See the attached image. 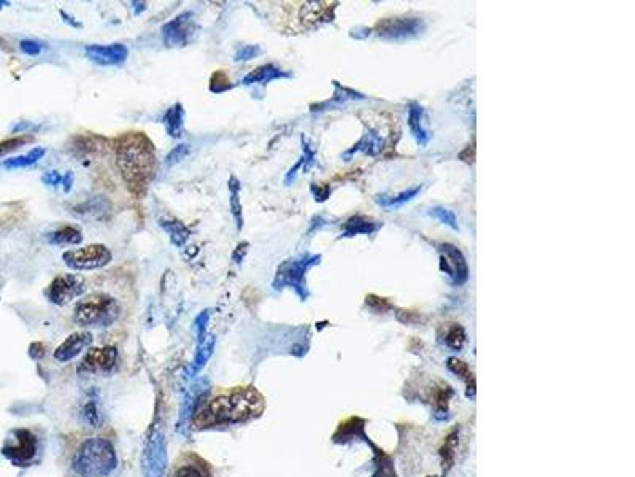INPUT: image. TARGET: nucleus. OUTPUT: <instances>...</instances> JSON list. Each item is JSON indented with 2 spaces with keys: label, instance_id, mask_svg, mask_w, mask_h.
<instances>
[{
  "label": "nucleus",
  "instance_id": "18",
  "mask_svg": "<svg viewBox=\"0 0 635 477\" xmlns=\"http://www.w3.org/2000/svg\"><path fill=\"white\" fill-rule=\"evenodd\" d=\"M383 147H384L383 137L379 136L377 131L368 129L359 142H356L350 150H346V152L343 153V158H345V161H350L353 156H355V154H359V153L367 154V156H377V154L383 152Z\"/></svg>",
  "mask_w": 635,
  "mask_h": 477
},
{
  "label": "nucleus",
  "instance_id": "35",
  "mask_svg": "<svg viewBox=\"0 0 635 477\" xmlns=\"http://www.w3.org/2000/svg\"><path fill=\"white\" fill-rule=\"evenodd\" d=\"M210 315L211 314L208 309L202 310V312L196 317L194 323H192V333H194L196 336L197 344H200V342L207 338V326H208V321H210Z\"/></svg>",
  "mask_w": 635,
  "mask_h": 477
},
{
  "label": "nucleus",
  "instance_id": "38",
  "mask_svg": "<svg viewBox=\"0 0 635 477\" xmlns=\"http://www.w3.org/2000/svg\"><path fill=\"white\" fill-rule=\"evenodd\" d=\"M19 48L24 54H28V56H39L41 53V50H43V46H41L39 41L23 40L19 43Z\"/></svg>",
  "mask_w": 635,
  "mask_h": 477
},
{
  "label": "nucleus",
  "instance_id": "25",
  "mask_svg": "<svg viewBox=\"0 0 635 477\" xmlns=\"http://www.w3.org/2000/svg\"><path fill=\"white\" fill-rule=\"evenodd\" d=\"M159 226L163 227L165 232H167L169 237H170V242L174 243L175 247H178V248L183 247L185 243L187 242V238H189V236H191L189 230H187L183 223L178 221V220H160Z\"/></svg>",
  "mask_w": 635,
  "mask_h": 477
},
{
  "label": "nucleus",
  "instance_id": "2",
  "mask_svg": "<svg viewBox=\"0 0 635 477\" xmlns=\"http://www.w3.org/2000/svg\"><path fill=\"white\" fill-rule=\"evenodd\" d=\"M154 148L142 132L121 137L116 147V165L129 185H142L154 170Z\"/></svg>",
  "mask_w": 635,
  "mask_h": 477
},
{
  "label": "nucleus",
  "instance_id": "15",
  "mask_svg": "<svg viewBox=\"0 0 635 477\" xmlns=\"http://www.w3.org/2000/svg\"><path fill=\"white\" fill-rule=\"evenodd\" d=\"M87 59L97 65H121L127 59L129 51L121 43L87 45L85 48Z\"/></svg>",
  "mask_w": 635,
  "mask_h": 477
},
{
  "label": "nucleus",
  "instance_id": "9",
  "mask_svg": "<svg viewBox=\"0 0 635 477\" xmlns=\"http://www.w3.org/2000/svg\"><path fill=\"white\" fill-rule=\"evenodd\" d=\"M3 447V455L18 466H29L37 457L40 445L39 439L29 429H14Z\"/></svg>",
  "mask_w": 635,
  "mask_h": 477
},
{
  "label": "nucleus",
  "instance_id": "23",
  "mask_svg": "<svg viewBox=\"0 0 635 477\" xmlns=\"http://www.w3.org/2000/svg\"><path fill=\"white\" fill-rule=\"evenodd\" d=\"M419 193H421V186H413V188L400 191V193L393 194V196H388V194L377 196V198H375V202H377L379 207H383V209H399V207L407 204V202H410L411 199H415Z\"/></svg>",
  "mask_w": 635,
  "mask_h": 477
},
{
  "label": "nucleus",
  "instance_id": "37",
  "mask_svg": "<svg viewBox=\"0 0 635 477\" xmlns=\"http://www.w3.org/2000/svg\"><path fill=\"white\" fill-rule=\"evenodd\" d=\"M262 53V48L258 45H244L233 56V61H249L258 58Z\"/></svg>",
  "mask_w": 635,
  "mask_h": 477
},
{
  "label": "nucleus",
  "instance_id": "11",
  "mask_svg": "<svg viewBox=\"0 0 635 477\" xmlns=\"http://www.w3.org/2000/svg\"><path fill=\"white\" fill-rule=\"evenodd\" d=\"M424 29L426 24L421 18H391L377 26V34L389 41H404L418 37Z\"/></svg>",
  "mask_w": 635,
  "mask_h": 477
},
{
  "label": "nucleus",
  "instance_id": "5",
  "mask_svg": "<svg viewBox=\"0 0 635 477\" xmlns=\"http://www.w3.org/2000/svg\"><path fill=\"white\" fill-rule=\"evenodd\" d=\"M321 261V255H311V253H304L298 258H291L286 259L280 264L277 276H275L273 280V288L275 290H283V288H293L295 294L302 299L305 301L309 298V290H306V283H305V276L309 272V269H311L316 264H320Z\"/></svg>",
  "mask_w": 635,
  "mask_h": 477
},
{
  "label": "nucleus",
  "instance_id": "33",
  "mask_svg": "<svg viewBox=\"0 0 635 477\" xmlns=\"http://www.w3.org/2000/svg\"><path fill=\"white\" fill-rule=\"evenodd\" d=\"M428 215L432 216V219H435L437 221H440L441 225L448 226L455 231H457V227H459L457 226V219H456L455 212L446 209V207H441V205L432 207V209L428 212Z\"/></svg>",
  "mask_w": 635,
  "mask_h": 477
},
{
  "label": "nucleus",
  "instance_id": "31",
  "mask_svg": "<svg viewBox=\"0 0 635 477\" xmlns=\"http://www.w3.org/2000/svg\"><path fill=\"white\" fill-rule=\"evenodd\" d=\"M457 445V429H452V432L446 436L444 447L440 449V455H441V463H444V471L448 473V469L452 466V461H455V450Z\"/></svg>",
  "mask_w": 635,
  "mask_h": 477
},
{
  "label": "nucleus",
  "instance_id": "40",
  "mask_svg": "<svg viewBox=\"0 0 635 477\" xmlns=\"http://www.w3.org/2000/svg\"><path fill=\"white\" fill-rule=\"evenodd\" d=\"M304 165H305V159H304V156H302V158L298 161V163H295V164L293 165V168L289 169V172L286 174V177H284V185H291V183H293V181L295 180V175H298V170H299L300 168H304Z\"/></svg>",
  "mask_w": 635,
  "mask_h": 477
},
{
  "label": "nucleus",
  "instance_id": "29",
  "mask_svg": "<svg viewBox=\"0 0 635 477\" xmlns=\"http://www.w3.org/2000/svg\"><path fill=\"white\" fill-rule=\"evenodd\" d=\"M229 191H231V212L233 215V220H236L237 230L240 231L243 226V212L240 204V196H238L240 183H238V180L236 177H232L231 181H229Z\"/></svg>",
  "mask_w": 635,
  "mask_h": 477
},
{
  "label": "nucleus",
  "instance_id": "8",
  "mask_svg": "<svg viewBox=\"0 0 635 477\" xmlns=\"http://www.w3.org/2000/svg\"><path fill=\"white\" fill-rule=\"evenodd\" d=\"M208 393H210V382L207 377H200L192 383L189 388H186L183 398L180 403L178 411V423H176V429L178 433L186 434L189 429V425L192 423L196 412L199 411L202 404L208 399Z\"/></svg>",
  "mask_w": 635,
  "mask_h": 477
},
{
  "label": "nucleus",
  "instance_id": "12",
  "mask_svg": "<svg viewBox=\"0 0 635 477\" xmlns=\"http://www.w3.org/2000/svg\"><path fill=\"white\" fill-rule=\"evenodd\" d=\"M118 363V350L114 347H98V349H90L81 358L76 371L81 376H94V374H108L114 369Z\"/></svg>",
  "mask_w": 635,
  "mask_h": 477
},
{
  "label": "nucleus",
  "instance_id": "7",
  "mask_svg": "<svg viewBox=\"0 0 635 477\" xmlns=\"http://www.w3.org/2000/svg\"><path fill=\"white\" fill-rule=\"evenodd\" d=\"M112 252L102 243H92L85 248L64 252L62 261L72 271H92L105 267L112 261Z\"/></svg>",
  "mask_w": 635,
  "mask_h": 477
},
{
  "label": "nucleus",
  "instance_id": "47",
  "mask_svg": "<svg viewBox=\"0 0 635 477\" xmlns=\"http://www.w3.org/2000/svg\"><path fill=\"white\" fill-rule=\"evenodd\" d=\"M7 5H10V3H8V2H0V8H2V7H7Z\"/></svg>",
  "mask_w": 635,
  "mask_h": 477
},
{
  "label": "nucleus",
  "instance_id": "6",
  "mask_svg": "<svg viewBox=\"0 0 635 477\" xmlns=\"http://www.w3.org/2000/svg\"><path fill=\"white\" fill-rule=\"evenodd\" d=\"M167 439L163 425L154 423L151 427L147 440L143 444L142 458V474L143 477H164L167 469Z\"/></svg>",
  "mask_w": 635,
  "mask_h": 477
},
{
  "label": "nucleus",
  "instance_id": "28",
  "mask_svg": "<svg viewBox=\"0 0 635 477\" xmlns=\"http://www.w3.org/2000/svg\"><path fill=\"white\" fill-rule=\"evenodd\" d=\"M48 241L53 245H78V243L83 242V234L80 230H76L74 226H64L61 230L51 232Z\"/></svg>",
  "mask_w": 635,
  "mask_h": 477
},
{
  "label": "nucleus",
  "instance_id": "3",
  "mask_svg": "<svg viewBox=\"0 0 635 477\" xmlns=\"http://www.w3.org/2000/svg\"><path fill=\"white\" fill-rule=\"evenodd\" d=\"M78 477H108L118 468V454L105 438H87L80 444L72 460Z\"/></svg>",
  "mask_w": 635,
  "mask_h": 477
},
{
  "label": "nucleus",
  "instance_id": "44",
  "mask_svg": "<svg viewBox=\"0 0 635 477\" xmlns=\"http://www.w3.org/2000/svg\"><path fill=\"white\" fill-rule=\"evenodd\" d=\"M74 180H75V175L74 172H67L64 177H62V190H64V193H70L72 191V186H74Z\"/></svg>",
  "mask_w": 635,
  "mask_h": 477
},
{
  "label": "nucleus",
  "instance_id": "24",
  "mask_svg": "<svg viewBox=\"0 0 635 477\" xmlns=\"http://www.w3.org/2000/svg\"><path fill=\"white\" fill-rule=\"evenodd\" d=\"M213 349H215V338H213V336H207L200 344H197V352L194 355V360H192L191 363V369H189L191 377L197 376L202 369H204V366L207 365V361L210 360V356L213 354Z\"/></svg>",
  "mask_w": 635,
  "mask_h": 477
},
{
  "label": "nucleus",
  "instance_id": "43",
  "mask_svg": "<svg viewBox=\"0 0 635 477\" xmlns=\"http://www.w3.org/2000/svg\"><path fill=\"white\" fill-rule=\"evenodd\" d=\"M247 252H248V243L247 242H243L240 243V245L237 247V250L233 252V255H232V259H233V263H237V264H240L243 261V258L244 255H247Z\"/></svg>",
  "mask_w": 635,
  "mask_h": 477
},
{
  "label": "nucleus",
  "instance_id": "1",
  "mask_svg": "<svg viewBox=\"0 0 635 477\" xmlns=\"http://www.w3.org/2000/svg\"><path fill=\"white\" fill-rule=\"evenodd\" d=\"M264 396L253 387H237L208 398L192 418L199 429L233 427L262 416Z\"/></svg>",
  "mask_w": 635,
  "mask_h": 477
},
{
  "label": "nucleus",
  "instance_id": "14",
  "mask_svg": "<svg viewBox=\"0 0 635 477\" xmlns=\"http://www.w3.org/2000/svg\"><path fill=\"white\" fill-rule=\"evenodd\" d=\"M163 40L169 48H178V46H186L189 43L191 39L196 34V24H194V14L191 12L181 13L180 17L169 21L167 24L163 26Z\"/></svg>",
  "mask_w": 635,
  "mask_h": 477
},
{
  "label": "nucleus",
  "instance_id": "4",
  "mask_svg": "<svg viewBox=\"0 0 635 477\" xmlns=\"http://www.w3.org/2000/svg\"><path fill=\"white\" fill-rule=\"evenodd\" d=\"M121 315V305L110 294L96 293L83 298L75 307V321L85 328H107Z\"/></svg>",
  "mask_w": 635,
  "mask_h": 477
},
{
  "label": "nucleus",
  "instance_id": "42",
  "mask_svg": "<svg viewBox=\"0 0 635 477\" xmlns=\"http://www.w3.org/2000/svg\"><path fill=\"white\" fill-rule=\"evenodd\" d=\"M311 193L315 194V199L318 202H322L329 198V188H327V186H324V188H320V186L311 185Z\"/></svg>",
  "mask_w": 635,
  "mask_h": 477
},
{
  "label": "nucleus",
  "instance_id": "26",
  "mask_svg": "<svg viewBox=\"0 0 635 477\" xmlns=\"http://www.w3.org/2000/svg\"><path fill=\"white\" fill-rule=\"evenodd\" d=\"M80 416H81V422L87 425L90 428H101V425L103 423V414H102L101 404H98L96 398H90L85 404H83Z\"/></svg>",
  "mask_w": 635,
  "mask_h": 477
},
{
  "label": "nucleus",
  "instance_id": "20",
  "mask_svg": "<svg viewBox=\"0 0 635 477\" xmlns=\"http://www.w3.org/2000/svg\"><path fill=\"white\" fill-rule=\"evenodd\" d=\"M379 227H382V225L372 219H368V216L356 215L351 216V219L343 225L342 237H355L359 234L371 236L373 232H377Z\"/></svg>",
  "mask_w": 635,
  "mask_h": 477
},
{
  "label": "nucleus",
  "instance_id": "48",
  "mask_svg": "<svg viewBox=\"0 0 635 477\" xmlns=\"http://www.w3.org/2000/svg\"><path fill=\"white\" fill-rule=\"evenodd\" d=\"M429 477H432V476H429Z\"/></svg>",
  "mask_w": 635,
  "mask_h": 477
},
{
  "label": "nucleus",
  "instance_id": "41",
  "mask_svg": "<svg viewBox=\"0 0 635 477\" xmlns=\"http://www.w3.org/2000/svg\"><path fill=\"white\" fill-rule=\"evenodd\" d=\"M24 142H28V140H25V139H13V140H8V142L0 143V156H2L3 153L10 152V150L17 148L18 145H23Z\"/></svg>",
  "mask_w": 635,
  "mask_h": 477
},
{
  "label": "nucleus",
  "instance_id": "36",
  "mask_svg": "<svg viewBox=\"0 0 635 477\" xmlns=\"http://www.w3.org/2000/svg\"><path fill=\"white\" fill-rule=\"evenodd\" d=\"M189 152H191L189 145L181 143V145H178V147H175L174 150H171L167 156H165L164 163H165V165H167V168H174V165L180 164L181 161H185L187 156H189Z\"/></svg>",
  "mask_w": 635,
  "mask_h": 477
},
{
  "label": "nucleus",
  "instance_id": "34",
  "mask_svg": "<svg viewBox=\"0 0 635 477\" xmlns=\"http://www.w3.org/2000/svg\"><path fill=\"white\" fill-rule=\"evenodd\" d=\"M446 345H450L451 349H455V350H459L462 349V345L466 344V331L464 328H462L461 325H456V323H452L451 325V328L448 329V333H446Z\"/></svg>",
  "mask_w": 635,
  "mask_h": 477
},
{
  "label": "nucleus",
  "instance_id": "39",
  "mask_svg": "<svg viewBox=\"0 0 635 477\" xmlns=\"http://www.w3.org/2000/svg\"><path fill=\"white\" fill-rule=\"evenodd\" d=\"M41 181L48 186H59L62 183V175L57 172V170H46V172L41 175Z\"/></svg>",
  "mask_w": 635,
  "mask_h": 477
},
{
  "label": "nucleus",
  "instance_id": "13",
  "mask_svg": "<svg viewBox=\"0 0 635 477\" xmlns=\"http://www.w3.org/2000/svg\"><path fill=\"white\" fill-rule=\"evenodd\" d=\"M440 269L444 271L452 285L462 287L468 280V266L459 248L451 243L440 245Z\"/></svg>",
  "mask_w": 635,
  "mask_h": 477
},
{
  "label": "nucleus",
  "instance_id": "46",
  "mask_svg": "<svg viewBox=\"0 0 635 477\" xmlns=\"http://www.w3.org/2000/svg\"><path fill=\"white\" fill-rule=\"evenodd\" d=\"M61 14H62V17H64V18H65L64 21H65V23H67V24H72V26H75V28H81V24H80V23H76V21H74V18H70V17H67V14H65L64 12H61Z\"/></svg>",
  "mask_w": 635,
  "mask_h": 477
},
{
  "label": "nucleus",
  "instance_id": "27",
  "mask_svg": "<svg viewBox=\"0 0 635 477\" xmlns=\"http://www.w3.org/2000/svg\"><path fill=\"white\" fill-rule=\"evenodd\" d=\"M46 154V150L43 147H35L30 150V152H28L25 154H21V156H17V158H10V159H5L3 161V168L5 169H23V168H29V165H32L35 163H39V161L43 158Z\"/></svg>",
  "mask_w": 635,
  "mask_h": 477
},
{
  "label": "nucleus",
  "instance_id": "19",
  "mask_svg": "<svg viewBox=\"0 0 635 477\" xmlns=\"http://www.w3.org/2000/svg\"><path fill=\"white\" fill-rule=\"evenodd\" d=\"M423 116H424V110L419 103H410L408 107V128L411 136L415 137L416 143L419 145L421 148H426L430 142V134L428 132V129L424 128L423 124Z\"/></svg>",
  "mask_w": 635,
  "mask_h": 477
},
{
  "label": "nucleus",
  "instance_id": "17",
  "mask_svg": "<svg viewBox=\"0 0 635 477\" xmlns=\"http://www.w3.org/2000/svg\"><path fill=\"white\" fill-rule=\"evenodd\" d=\"M170 477H211V471L207 461L194 454H187L176 461Z\"/></svg>",
  "mask_w": 635,
  "mask_h": 477
},
{
  "label": "nucleus",
  "instance_id": "45",
  "mask_svg": "<svg viewBox=\"0 0 635 477\" xmlns=\"http://www.w3.org/2000/svg\"><path fill=\"white\" fill-rule=\"evenodd\" d=\"M134 10H135V14H138V13H142L143 10H147V3H143V2H134Z\"/></svg>",
  "mask_w": 635,
  "mask_h": 477
},
{
  "label": "nucleus",
  "instance_id": "30",
  "mask_svg": "<svg viewBox=\"0 0 635 477\" xmlns=\"http://www.w3.org/2000/svg\"><path fill=\"white\" fill-rule=\"evenodd\" d=\"M110 209H112V205L108 204L105 199L94 198L90 202H86V204H81L80 207H76L75 212L76 214H80L81 216H94V219H97V216H101L102 214H107Z\"/></svg>",
  "mask_w": 635,
  "mask_h": 477
},
{
  "label": "nucleus",
  "instance_id": "21",
  "mask_svg": "<svg viewBox=\"0 0 635 477\" xmlns=\"http://www.w3.org/2000/svg\"><path fill=\"white\" fill-rule=\"evenodd\" d=\"M289 74H286L278 67H275L273 64H265L261 67H256V69L249 72V74L243 79V85L249 86L254 85V83H269L272 80H278V79H288Z\"/></svg>",
  "mask_w": 635,
  "mask_h": 477
},
{
  "label": "nucleus",
  "instance_id": "22",
  "mask_svg": "<svg viewBox=\"0 0 635 477\" xmlns=\"http://www.w3.org/2000/svg\"><path fill=\"white\" fill-rule=\"evenodd\" d=\"M183 119H185V110L181 107V103H175L174 107H170L167 113L163 118V124L165 128V132L170 137L180 139L183 136Z\"/></svg>",
  "mask_w": 635,
  "mask_h": 477
},
{
  "label": "nucleus",
  "instance_id": "10",
  "mask_svg": "<svg viewBox=\"0 0 635 477\" xmlns=\"http://www.w3.org/2000/svg\"><path fill=\"white\" fill-rule=\"evenodd\" d=\"M86 292L85 278L76 274H62L57 276L45 290V296L56 305H67L80 298Z\"/></svg>",
  "mask_w": 635,
  "mask_h": 477
},
{
  "label": "nucleus",
  "instance_id": "16",
  "mask_svg": "<svg viewBox=\"0 0 635 477\" xmlns=\"http://www.w3.org/2000/svg\"><path fill=\"white\" fill-rule=\"evenodd\" d=\"M92 344V334L90 331H76L72 333L62 344L56 347L54 360L59 363H69L83 354L86 349H90Z\"/></svg>",
  "mask_w": 635,
  "mask_h": 477
},
{
  "label": "nucleus",
  "instance_id": "32",
  "mask_svg": "<svg viewBox=\"0 0 635 477\" xmlns=\"http://www.w3.org/2000/svg\"><path fill=\"white\" fill-rule=\"evenodd\" d=\"M448 367L452 372H456L457 376L464 378L468 388V395H473V392H475V378H473L470 367H468L464 361L457 360V358H450Z\"/></svg>",
  "mask_w": 635,
  "mask_h": 477
}]
</instances>
